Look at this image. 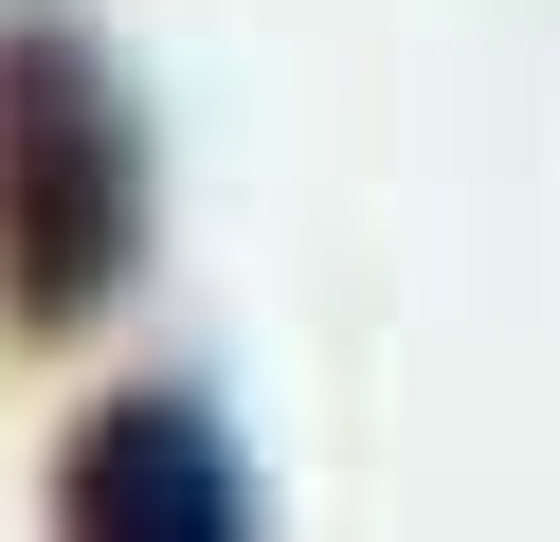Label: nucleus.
Here are the masks:
<instances>
[{"instance_id":"1","label":"nucleus","mask_w":560,"mask_h":542,"mask_svg":"<svg viewBox=\"0 0 560 542\" xmlns=\"http://www.w3.org/2000/svg\"><path fill=\"white\" fill-rule=\"evenodd\" d=\"M127 272H145V108L73 19H19L0 36V308L55 344Z\"/></svg>"},{"instance_id":"2","label":"nucleus","mask_w":560,"mask_h":542,"mask_svg":"<svg viewBox=\"0 0 560 542\" xmlns=\"http://www.w3.org/2000/svg\"><path fill=\"white\" fill-rule=\"evenodd\" d=\"M55 542H254L235 434L199 416L182 380L91 397V416H73V452H55Z\"/></svg>"}]
</instances>
